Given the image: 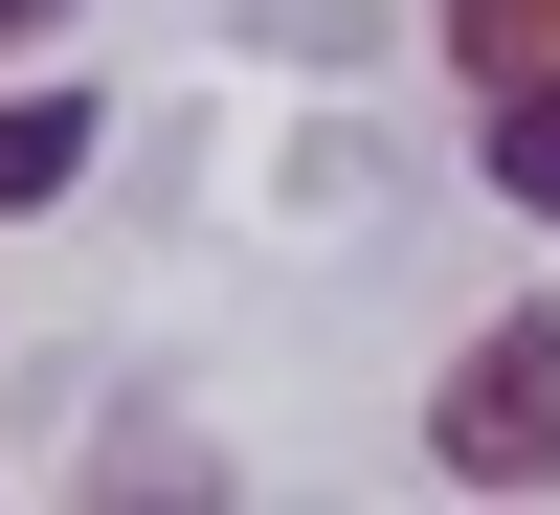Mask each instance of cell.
Listing matches in <instances>:
<instances>
[{
  "label": "cell",
  "mask_w": 560,
  "mask_h": 515,
  "mask_svg": "<svg viewBox=\"0 0 560 515\" xmlns=\"http://www.w3.org/2000/svg\"><path fill=\"white\" fill-rule=\"evenodd\" d=\"M471 157H493V202H516V224H560V45H538V68H493Z\"/></svg>",
  "instance_id": "cell-2"
},
{
  "label": "cell",
  "mask_w": 560,
  "mask_h": 515,
  "mask_svg": "<svg viewBox=\"0 0 560 515\" xmlns=\"http://www.w3.org/2000/svg\"><path fill=\"white\" fill-rule=\"evenodd\" d=\"M45 23H68V0H0V45H45Z\"/></svg>",
  "instance_id": "cell-5"
},
{
  "label": "cell",
  "mask_w": 560,
  "mask_h": 515,
  "mask_svg": "<svg viewBox=\"0 0 560 515\" xmlns=\"http://www.w3.org/2000/svg\"><path fill=\"white\" fill-rule=\"evenodd\" d=\"M538 45H560V0H448V68H471V90H493V68H538Z\"/></svg>",
  "instance_id": "cell-4"
},
{
  "label": "cell",
  "mask_w": 560,
  "mask_h": 515,
  "mask_svg": "<svg viewBox=\"0 0 560 515\" xmlns=\"http://www.w3.org/2000/svg\"><path fill=\"white\" fill-rule=\"evenodd\" d=\"M68 179H90V90L45 68V90H0V224H23V202H68Z\"/></svg>",
  "instance_id": "cell-3"
},
{
  "label": "cell",
  "mask_w": 560,
  "mask_h": 515,
  "mask_svg": "<svg viewBox=\"0 0 560 515\" xmlns=\"http://www.w3.org/2000/svg\"><path fill=\"white\" fill-rule=\"evenodd\" d=\"M427 448H448L471 493H538V471H560V314H493V337L448 359V403H427Z\"/></svg>",
  "instance_id": "cell-1"
}]
</instances>
